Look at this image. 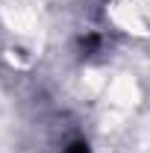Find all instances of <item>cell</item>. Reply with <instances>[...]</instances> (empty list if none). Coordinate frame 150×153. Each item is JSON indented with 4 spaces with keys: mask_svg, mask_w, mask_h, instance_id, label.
I'll return each instance as SVG.
<instances>
[{
    "mask_svg": "<svg viewBox=\"0 0 150 153\" xmlns=\"http://www.w3.org/2000/svg\"><path fill=\"white\" fill-rule=\"evenodd\" d=\"M65 153H91V150H88V144H85V141H74Z\"/></svg>",
    "mask_w": 150,
    "mask_h": 153,
    "instance_id": "obj_1",
    "label": "cell"
}]
</instances>
